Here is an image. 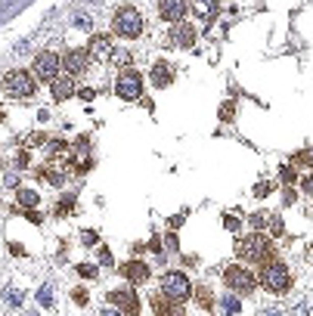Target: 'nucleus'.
Returning a JSON list of instances; mask_svg holds the SVG:
<instances>
[{
    "label": "nucleus",
    "instance_id": "nucleus-10",
    "mask_svg": "<svg viewBox=\"0 0 313 316\" xmlns=\"http://www.w3.org/2000/svg\"><path fill=\"white\" fill-rule=\"evenodd\" d=\"M87 59H90V53H84V50H68L62 56V68L68 71V77H77L87 71Z\"/></svg>",
    "mask_w": 313,
    "mask_h": 316
},
{
    "label": "nucleus",
    "instance_id": "nucleus-8",
    "mask_svg": "<svg viewBox=\"0 0 313 316\" xmlns=\"http://www.w3.org/2000/svg\"><path fill=\"white\" fill-rule=\"evenodd\" d=\"M115 93H118L121 99H140V93H143L140 74H134V71H121L118 81H115Z\"/></svg>",
    "mask_w": 313,
    "mask_h": 316
},
{
    "label": "nucleus",
    "instance_id": "nucleus-21",
    "mask_svg": "<svg viewBox=\"0 0 313 316\" xmlns=\"http://www.w3.org/2000/svg\"><path fill=\"white\" fill-rule=\"evenodd\" d=\"M37 301H41V307H53V288L44 285L41 292H37Z\"/></svg>",
    "mask_w": 313,
    "mask_h": 316
},
{
    "label": "nucleus",
    "instance_id": "nucleus-35",
    "mask_svg": "<svg viewBox=\"0 0 313 316\" xmlns=\"http://www.w3.org/2000/svg\"><path fill=\"white\" fill-rule=\"evenodd\" d=\"M260 316H285V313H282L279 307H264V310H260Z\"/></svg>",
    "mask_w": 313,
    "mask_h": 316
},
{
    "label": "nucleus",
    "instance_id": "nucleus-16",
    "mask_svg": "<svg viewBox=\"0 0 313 316\" xmlns=\"http://www.w3.org/2000/svg\"><path fill=\"white\" fill-rule=\"evenodd\" d=\"M174 44H177V47H192V44H195V28L180 22V25L174 28Z\"/></svg>",
    "mask_w": 313,
    "mask_h": 316
},
{
    "label": "nucleus",
    "instance_id": "nucleus-14",
    "mask_svg": "<svg viewBox=\"0 0 313 316\" xmlns=\"http://www.w3.org/2000/svg\"><path fill=\"white\" fill-rule=\"evenodd\" d=\"M121 273H124L127 282H149V267H146L143 260H127V264L121 267Z\"/></svg>",
    "mask_w": 313,
    "mask_h": 316
},
{
    "label": "nucleus",
    "instance_id": "nucleus-31",
    "mask_svg": "<svg viewBox=\"0 0 313 316\" xmlns=\"http://www.w3.org/2000/svg\"><path fill=\"white\" fill-rule=\"evenodd\" d=\"M77 273H81L84 279H93V276H96V267H90V264H81V267H77Z\"/></svg>",
    "mask_w": 313,
    "mask_h": 316
},
{
    "label": "nucleus",
    "instance_id": "nucleus-37",
    "mask_svg": "<svg viewBox=\"0 0 313 316\" xmlns=\"http://www.w3.org/2000/svg\"><path fill=\"white\" fill-rule=\"evenodd\" d=\"M254 195H260V199H264V195H270V186H267V183H260V186H254Z\"/></svg>",
    "mask_w": 313,
    "mask_h": 316
},
{
    "label": "nucleus",
    "instance_id": "nucleus-12",
    "mask_svg": "<svg viewBox=\"0 0 313 316\" xmlns=\"http://www.w3.org/2000/svg\"><path fill=\"white\" fill-rule=\"evenodd\" d=\"M159 16H162L165 22H174V25H180V22H183V16H186V0H162Z\"/></svg>",
    "mask_w": 313,
    "mask_h": 316
},
{
    "label": "nucleus",
    "instance_id": "nucleus-2",
    "mask_svg": "<svg viewBox=\"0 0 313 316\" xmlns=\"http://www.w3.org/2000/svg\"><path fill=\"white\" fill-rule=\"evenodd\" d=\"M236 257H242V260H260V264H267V260H273L276 254H270V242L264 239V235H257V232H248V235H242V239L236 242Z\"/></svg>",
    "mask_w": 313,
    "mask_h": 316
},
{
    "label": "nucleus",
    "instance_id": "nucleus-22",
    "mask_svg": "<svg viewBox=\"0 0 313 316\" xmlns=\"http://www.w3.org/2000/svg\"><path fill=\"white\" fill-rule=\"evenodd\" d=\"M41 180H44V183H50V186H59V180H62V177H59V171L44 168V171H41Z\"/></svg>",
    "mask_w": 313,
    "mask_h": 316
},
{
    "label": "nucleus",
    "instance_id": "nucleus-42",
    "mask_svg": "<svg viewBox=\"0 0 313 316\" xmlns=\"http://www.w3.org/2000/svg\"><path fill=\"white\" fill-rule=\"evenodd\" d=\"M307 257H310V260H313V245H310V248H307Z\"/></svg>",
    "mask_w": 313,
    "mask_h": 316
},
{
    "label": "nucleus",
    "instance_id": "nucleus-41",
    "mask_svg": "<svg viewBox=\"0 0 313 316\" xmlns=\"http://www.w3.org/2000/svg\"><path fill=\"white\" fill-rule=\"evenodd\" d=\"M304 189H307V192H313V177H307V180H304Z\"/></svg>",
    "mask_w": 313,
    "mask_h": 316
},
{
    "label": "nucleus",
    "instance_id": "nucleus-3",
    "mask_svg": "<svg viewBox=\"0 0 313 316\" xmlns=\"http://www.w3.org/2000/svg\"><path fill=\"white\" fill-rule=\"evenodd\" d=\"M112 28H115V34H121V37H127V41H134V37L143 34V19H140V13H137L134 7H121L118 13H115Z\"/></svg>",
    "mask_w": 313,
    "mask_h": 316
},
{
    "label": "nucleus",
    "instance_id": "nucleus-4",
    "mask_svg": "<svg viewBox=\"0 0 313 316\" xmlns=\"http://www.w3.org/2000/svg\"><path fill=\"white\" fill-rule=\"evenodd\" d=\"M4 90H7V96H10V99H28V96L37 90L34 74H28V71H22V68L10 71V74H7V81H4Z\"/></svg>",
    "mask_w": 313,
    "mask_h": 316
},
{
    "label": "nucleus",
    "instance_id": "nucleus-28",
    "mask_svg": "<svg viewBox=\"0 0 313 316\" xmlns=\"http://www.w3.org/2000/svg\"><path fill=\"white\" fill-rule=\"evenodd\" d=\"M295 165H313V152H301V155H295L292 158Z\"/></svg>",
    "mask_w": 313,
    "mask_h": 316
},
{
    "label": "nucleus",
    "instance_id": "nucleus-33",
    "mask_svg": "<svg viewBox=\"0 0 313 316\" xmlns=\"http://www.w3.org/2000/svg\"><path fill=\"white\" fill-rule=\"evenodd\" d=\"M112 62H118V65H131V62H134V56H131V53H115V59H112Z\"/></svg>",
    "mask_w": 313,
    "mask_h": 316
},
{
    "label": "nucleus",
    "instance_id": "nucleus-34",
    "mask_svg": "<svg viewBox=\"0 0 313 316\" xmlns=\"http://www.w3.org/2000/svg\"><path fill=\"white\" fill-rule=\"evenodd\" d=\"M74 25L84 28V31H90V16H74Z\"/></svg>",
    "mask_w": 313,
    "mask_h": 316
},
{
    "label": "nucleus",
    "instance_id": "nucleus-11",
    "mask_svg": "<svg viewBox=\"0 0 313 316\" xmlns=\"http://www.w3.org/2000/svg\"><path fill=\"white\" fill-rule=\"evenodd\" d=\"M109 301H112L115 307H121V310H124V316H137V313H140V301H137V295H134L131 288H118V292H112V295H109Z\"/></svg>",
    "mask_w": 313,
    "mask_h": 316
},
{
    "label": "nucleus",
    "instance_id": "nucleus-9",
    "mask_svg": "<svg viewBox=\"0 0 313 316\" xmlns=\"http://www.w3.org/2000/svg\"><path fill=\"white\" fill-rule=\"evenodd\" d=\"M87 53H90V59H96V62H109V59H115V47H112V41H109L106 34H93V37H90Z\"/></svg>",
    "mask_w": 313,
    "mask_h": 316
},
{
    "label": "nucleus",
    "instance_id": "nucleus-39",
    "mask_svg": "<svg viewBox=\"0 0 313 316\" xmlns=\"http://www.w3.org/2000/svg\"><path fill=\"white\" fill-rule=\"evenodd\" d=\"M74 301H77V304H84V301H87V292H84V288H77V292H74Z\"/></svg>",
    "mask_w": 313,
    "mask_h": 316
},
{
    "label": "nucleus",
    "instance_id": "nucleus-26",
    "mask_svg": "<svg viewBox=\"0 0 313 316\" xmlns=\"http://www.w3.org/2000/svg\"><path fill=\"white\" fill-rule=\"evenodd\" d=\"M195 301H199L202 307H211V292H208V288H199V292H195Z\"/></svg>",
    "mask_w": 313,
    "mask_h": 316
},
{
    "label": "nucleus",
    "instance_id": "nucleus-1",
    "mask_svg": "<svg viewBox=\"0 0 313 316\" xmlns=\"http://www.w3.org/2000/svg\"><path fill=\"white\" fill-rule=\"evenodd\" d=\"M260 282H264V288L273 292V295H285V292L292 288V273H289V267H285L282 260H267V264L260 267Z\"/></svg>",
    "mask_w": 313,
    "mask_h": 316
},
{
    "label": "nucleus",
    "instance_id": "nucleus-27",
    "mask_svg": "<svg viewBox=\"0 0 313 316\" xmlns=\"http://www.w3.org/2000/svg\"><path fill=\"white\" fill-rule=\"evenodd\" d=\"M279 177H282L285 183H298V174H295V168H289V165H285V168L279 171Z\"/></svg>",
    "mask_w": 313,
    "mask_h": 316
},
{
    "label": "nucleus",
    "instance_id": "nucleus-7",
    "mask_svg": "<svg viewBox=\"0 0 313 316\" xmlns=\"http://www.w3.org/2000/svg\"><path fill=\"white\" fill-rule=\"evenodd\" d=\"M59 65H62V59L47 50V53H41V56L34 59V74L41 77V81H50V84H53L56 77H59Z\"/></svg>",
    "mask_w": 313,
    "mask_h": 316
},
{
    "label": "nucleus",
    "instance_id": "nucleus-17",
    "mask_svg": "<svg viewBox=\"0 0 313 316\" xmlns=\"http://www.w3.org/2000/svg\"><path fill=\"white\" fill-rule=\"evenodd\" d=\"M74 93V77H56L53 81V99H68Z\"/></svg>",
    "mask_w": 313,
    "mask_h": 316
},
{
    "label": "nucleus",
    "instance_id": "nucleus-13",
    "mask_svg": "<svg viewBox=\"0 0 313 316\" xmlns=\"http://www.w3.org/2000/svg\"><path fill=\"white\" fill-rule=\"evenodd\" d=\"M174 65L171 62H155L152 65V71H149V77H152V84L155 87H168V84H174Z\"/></svg>",
    "mask_w": 313,
    "mask_h": 316
},
{
    "label": "nucleus",
    "instance_id": "nucleus-30",
    "mask_svg": "<svg viewBox=\"0 0 313 316\" xmlns=\"http://www.w3.org/2000/svg\"><path fill=\"white\" fill-rule=\"evenodd\" d=\"M267 232H270V235H282V220H279V217H273V220H270V229H267Z\"/></svg>",
    "mask_w": 313,
    "mask_h": 316
},
{
    "label": "nucleus",
    "instance_id": "nucleus-15",
    "mask_svg": "<svg viewBox=\"0 0 313 316\" xmlns=\"http://www.w3.org/2000/svg\"><path fill=\"white\" fill-rule=\"evenodd\" d=\"M217 0H192V13L199 16V22H214V16H217Z\"/></svg>",
    "mask_w": 313,
    "mask_h": 316
},
{
    "label": "nucleus",
    "instance_id": "nucleus-23",
    "mask_svg": "<svg viewBox=\"0 0 313 316\" xmlns=\"http://www.w3.org/2000/svg\"><path fill=\"white\" fill-rule=\"evenodd\" d=\"M313 313V301L310 298H304L301 304H295V316H310Z\"/></svg>",
    "mask_w": 313,
    "mask_h": 316
},
{
    "label": "nucleus",
    "instance_id": "nucleus-18",
    "mask_svg": "<svg viewBox=\"0 0 313 316\" xmlns=\"http://www.w3.org/2000/svg\"><path fill=\"white\" fill-rule=\"evenodd\" d=\"M152 310H155V316H183L177 307H174V301H168L165 295H159V298H152Z\"/></svg>",
    "mask_w": 313,
    "mask_h": 316
},
{
    "label": "nucleus",
    "instance_id": "nucleus-38",
    "mask_svg": "<svg viewBox=\"0 0 313 316\" xmlns=\"http://www.w3.org/2000/svg\"><path fill=\"white\" fill-rule=\"evenodd\" d=\"M99 260H102V264H106V267H109V264H112V254H109V248H99Z\"/></svg>",
    "mask_w": 313,
    "mask_h": 316
},
{
    "label": "nucleus",
    "instance_id": "nucleus-19",
    "mask_svg": "<svg viewBox=\"0 0 313 316\" xmlns=\"http://www.w3.org/2000/svg\"><path fill=\"white\" fill-rule=\"evenodd\" d=\"M7 304H10L13 310L25 307V292H19V288H7Z\"/></svg>",
    "mask_w": 313,
    "mask_h": 316
},
{
    "label": "nucleus",
    "instance_id": "nucleus-20",
    "mask_svg": "<svg viewBox=\"0 0 313 316\" xmlns=\"http://www.w3.org/2000/svg\"><path fill=\"white\" fill-rule=\"evenodd\" d=\"M19 205L34 208V205H37V192H31V189H19Z\"/></svg>",
    "mask_w": 313,
    "mask_h": 316
},
{
    "label": "nucleus",
    "instance_id": "nucleus-36",
    "mask_svg": "<svg viewBox=\"0 0 313 316\" xmlns=\"http://www.w3.org/2000/svg\"><path fill=\"white\" fill-rule=\"evenodd\" d=\"M84 242H87V245H96V232H93V229H84Z\"/></svg>",
    "mask_w": 313,
    "mask_h": 316
},
{
    "label": "nucleus",
    "instance_id": "nucleus-32",
    "mask_svg": "<svg viewBox=\"0 0 313 316\" xmlns=\"http://www.w3.org/2000/svg\"><path fill=\"white\" fill-rule=\"evenodd\" d=\"M71 205H74V195H65V199L59 202V214H68V211H71Z\"/></svg>",
    "mask_w": 313,
    "mask_h": 316
},
{
    "label": "nucleus",
    "instance_id": "nucleus-24",
    "mask_svg": "<svg viewBox=\"0 0 313 316\" xmlns=\"http://www.w3.org/2000/svg\"><path fill=\"white\" fill-rule=\"evenodd\" d=\"M223 313L226 316H236L239 313V301L236 298H223Z\"/></svg>",
    "mask_w": 313,
    "mask_h": 316
},
{
    "label": "nucleus",
    "instance_id": "nucleus-6",
    "mask_svg": "<svg viewBox=\"0 0 313 316\" xmlns=\"http://www.w3.org/2000/svg\"><path fill=\"white\" fill-rule=\"evenodd\" d=\"M223 282L232 288V292H239V295H248L254 288V276L242 267H226L223 270Z\"/></svg>",
    "mask_w": 313,
    "mask_h": 316
},
{
    "label": "nucleus",
    "instance_id": "nucleus-29",
    "mask_svg": "<svg viewBox=\"0 0 313 316\" xmlns=\"http://www.w3.org/2000/svg\"><path fill=\"white\" fill-rule=\"evenodd\" d=\"M223 226L236 232V229H239V217H236V214H226V217H223Z\"/></svg>",
    "mask_w": 313,
    "mask_h": 316
},
{
    "label": "nucleus",
    "instance_id": "nucleus-40",
    "mask_svg": "<svg viewBox=\"0 0 313 316\" xmlns=\"http://www.w3.org/2000/svg\"><path fill=\"white\" fill-rule=\"evenodd\" d=\"M99 316H121V313H118V310H115V307H106V310H102Z\"/></svg>",
    "mask_w": 313,
    "mask_h": 316
},
{
    "label": "nucleus",
    "instance_id": "nucleus-5",
    "mask_svg": "<svg viewBox=\"0 0 313 316\" xmlns=\"http://www.w3.org/2000/svg\"><path fill=\"white\" fill-rule=\"evenodd\" d=\"M162 295L174 304H183L189 298V279L183 273H165V279H162Z\"/></svg>",
    "mask_w": 313,
    "mask_h": 316
},
{
    "label": "nucleus",
    "instance_id": "nucleus-25",
    "mask_svg": "<svg viewBox=\"0 0 313 316\" xmlns=\"http://www.w3.org/2000/svg\"><path fill=\"white\" fill-rule=\"evenodd\" d=\"M232 115H236V106L223 102V106H220V118H223V121H232Z\"/></svg>",
    "mask_w": 313,
    "mask_h": 316
}]
</instances>
